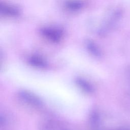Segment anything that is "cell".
<instances>
[{"label": "cell", "mask_w": 130, "mask_h": 130, "mask_svg": "<svg viewBox=\"0 0 130 130\" xmlns=\"http://www.w3.org/2000/svg\"><path fill=\"white\" fill-rule=\"evenodd\" d=\"M19 97L27 104L36 107H41L43 105L42 100L36 94L26 90H21L19 92Z\"/></svg>", "instance_id": "1"}, {"label": "cell", "mask_w": 130, "mask_h": 130, "mask_svg": "<svg viewBox=\"0 0 130 130\" xmlns=\"http://www.w3.org/2000/svg\"><path fill=\"white\" fill-rule=\"evenodd\" d=\"M76 83L84 91L88 93L93 92V88L92 86L89 82L84 79L81 78H78L76 79Z\"/></svg>", "instance_id": "2"}, {"label": "cell", "mask_w": 130, "mask_h": 130, "mask_svg": "<svg viewBox=\"0 0 130 130\" xmlns=\"http://www.w3.org/2000/svg\"><path fill=\"white\" fill-rule=\"evenodd\" d=\"M29 61L32 66L39 68H45L48 66L47 63L44 60L38 57H32L30 58Z\"/></svg>", "instance_id": "3"}, {"label": "cell", "mask_w": 130, "mask_h": 130, "mask_svg": "<svg viewBox=\"0 0 130 130\" xmlns=\"http://www.w3.org/2000/svg\"><path fill=\"white\" fill-rule=\"evenodd\" d=\"M116 130H130L128 129H125V128H121V129H116Z\"/></svg>", "instance_id": "4"}]
</instances>
